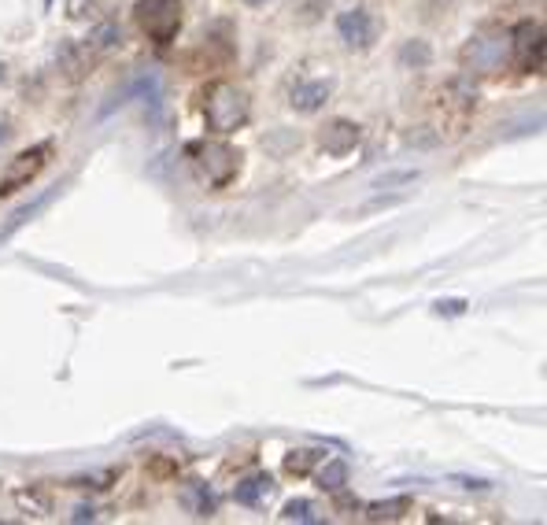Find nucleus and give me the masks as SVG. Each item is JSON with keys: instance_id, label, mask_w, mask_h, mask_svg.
Listing matches in <instances>:
<instances>
[{"instance_id": "nucleus-15", "label": "nucleus", "mask_w": 547, "mask_h": 525, "mask_svg": "<svg viewBox=\"0 0 547 525\" xmlns=\"http://www.w3.org/2000/svg\"><path fill=\"white\" fill-rule=\"evenodd\" d=\"M329 4H333V0H292V19L311 26L329 12Z\"/></svg>"}, {"instance_id": "nucleus-5", "label": "nucleus", "mask_w": 547, "mask_h": 525, "mask_svg": "<svg viewBox=\"0 0 547 525\" xmlns=\"http://www.w3.org/2000/svg\"><path fill=\"white\" fill-rule=\"evenodd\" d=\"M377 30H381V26H377L374 12H370L366 4H352V8L337 12V37H341V45L348 52L374 49Z\"/></svg>"}, {"instance_id": "nucleus-13", "label": "nucleus", "mask_w": 547, "mask_h": 525, "mask_svg": "<svg viewBox=\"0 0 547 525\" xmlns=\"http://www.w3.org/2000/svg\"><path fill=\"white\" fill-rule=\"evenodd\" d=\"M281 518H285V522L315 525V522H322L326 514H322V507H318V503H311V500H289L285 507H281Z\"/></svg>"}, {"instance_id": "nucleus-9", "label": "nucleus", "mask_w": 547, "mask_h": 525, "mask_svg": "<svg viewBox=\"0 0 547 525\" xmlns=\"http://www.w3.org/2000/svg\"><path fill=\"white\" fill-rule=\"evenodd\" d=\"M329 97H333V78H300L296 86L289 89V108L300 111V115H318L326 108Z\"/></svg>"}, {"instance_id": "nucleus-1", "label": "nucleus", "mask_w": 547, "mask_h": 525, "mask_svg": "<svg viewBox=\"0 0 547 525\" xmlns=\"http://www.w3.org/2000/svg\"><path fill=\"white\" fill-rule=\"evenodd\" d=\"M252 115V104H248V93L233 82H215L207 89L204 97V119H207V130L211 134H237Z\"/></svg>"}, {"instance_id": "nucleus-10", "label": "nucleus", "mask_w": 547, "mask_h": 525, "mask_svg": "<svg viewBox=\"0 0 547 525\" xmlns=\"http://www.w3.org/2000/svg\"><path fill=\"white\" fill-rule=\"evenodd\" d=\"M274 477L267 474V470H259V474H248L241 477L237 485H233V500L241 503V507H252V511H259V507H267L270 500H274Z\"/></svg>"}, {"instance_id": "nucleus-19", "label": "nucleus", "mask_w": 547, "mask_h": 525, "mask_svg": "<svg viewBox=\"0 0 547 525\" xmlns=\"http://www.w3.org/2000/svg\"><path fill=\"white\" fill-rule=\"evenodd\" d=\"M86 518H97V511H93V507H78V511H74V522H86Z\"/></svg>"}, {"instance_id": "nucleus-14", "label": "nucleus", "mask_w": 547, "mask_h": 525, "mask_svg": "<svg viewBox=\"0 0 547 525\" xmlns=\"http://www.w3.org/2000/svg\"><path fill=\"white\" fill-rule=\"evenodd\" d=\"M318 485L326 492H341L344 485H348V463H341V459H326V466L318 470Z\"/></svg>"}, {"instance_id": "nucleus-8", "label": "nucleus", "mask_w": 547, "mask_h": 525, "mask_svg": "<svg viewBox=\"0 0 547 525\" xmlns=\"http://www.w3.org/2000/svg\"><path fill=\"white\" fill-rule=\"evenodd\" d=\"M359 141H363V126L352 123V119H329V123L322 126V134H318L322 152L333 159L352 156L355 148H359Z\"/></svg>"}, {"instance_id": "nucleus-6", "label": "nucleus", "mask_w": 547, "mask_h": 525, "mask_svg": "<svg viewBox=\"0 0 547 525\" xmlns=\"http://www.w3.org/2000/svg\"><path fill=\"white\" fill-rule=\"evenodd\" d=\"M49 156H52L49 141H45V145L26 148V152H19V156L4 167V174H0V200H4V196H12V193H19V189H26V185L34 182L37 174L45 171Z\"/></svg>"}, {"instance_id": "nucleus-12", "label": "nucleus", "mask_w": 547, "mask_h": 525, "mask_svg": "<svg viewBox=\"0 0 547 525\" xmlns=\"http://www.w3.org/2000/svg\"><path fill=\"white\" fill-rule=\"evenodd\" d=\"M429 63H433V49H429L422 37H411V41H403L400 67H407V71H426Z\"/></svg>"}, {"instance_id": "nucleus-11", "label": "nucleus", "mask_w": 547, "mask_h": 525, "mask_svg": "<svg viewBox=\"0 0 547 525\" xmlns=\"http://www.w3.org/2000/svg\"><path fill=\"white\" fill-rule=\"evenodd\" d=\"M182 503L185 511L196 514V518H211V514L219 511V500H215V492L207 489L204 481H189L182 489Z\"/></svg>"}, {"instance_id": "nucleus-2", "label": "nucleus", "mask_w": 547, "mask_h": 525, "mask_svg": "<svg viewBox=\"0 0 547 525\" xmlns=\"http://www.w3.org/2000/svg\"><path fill=\"white\" fill-rule=\"evenodd\" d=\"M189 163L200 185L207 189H226L241 171V152L230 148L226 141H196L189 145Z\"/></svg>"}, {"instance_id": "nucleus-3", "label": "nucleus", "mask_w": 547, "mask_h": 525, "mask_svg": "<svg viewBox=\"0 0 547 525\" xmlns=\"http://www.w3.org/2000/svg\"><path fill=\"white\" fill-rule=\"evenodd\" d=\"M134 19H137V30H141L148 41L167 45V41H174L178 30H182L185 4L182 0H137Z\"/></svg>"}, {"instance_id": "nucleus-17", "label": "nucleus", "mask_w": 547, "mask_h": 525, "mask_svg": "<svg viewBox=\"0 0 547 525\" xmlns=\"http://www.w3.org/2000/svg\"><path fill=\"white\" fill-rule=\"evenodd\" d=\"M407 507H411L407 500L370 503V507H366V518H370V522H396V518H403V511H407Z\"/></svg>"}, {"instance_id": "nucleus-16", "label": "nucleus", "mask_w": 547, "mask_h": 525, "mask_svg": "<svg viewBox=\"0 0 547 525\" xmlns=\"http://www.w3.org/2000/svg\"><path fill=\"white\" fill-rule=\"evenodd\" d=\"M322 459H326V452H318V448H300V452L285 455V470L296 477H304L307 470H311L315 463H322Z\"/></svg>"}, {"instance_id": "nucleus-20", "label": "nucleus", "mask_w": 547, "mask_h": 525, "mask_svg": "<svg viewBox=\"0 0 547 525\" xmlns=\"http://www.w3.org/2000/svg\"><path fill=\"white\" fill-rule=\"evenodd\" d=\"M244 4H252V8H263V4H267V0H244Z\"/></svg>"}, {"instance_id": "nucleus-4", "label": "nucleus", "mask_w": 547, "mask_h": 525, "mask_svg": "<svg viewBox=\"0 0 547 525\" xmlns=\"http://www.w3.org/2000/svg\"><path fill=\"white\" fill-rule=\"evenodd\" d=\"M507 41H511V60L514 67L522 74H536L544 71V26L536 23V19H522V23L514 26L511 34H507Z\"/></svg>"}, {"instance_id": "nucleus-7", "label": "nucleus", "mask_w": 547, "mask_h": 525, "mask_svg": "<svg viewBox=\"0 0 547 525\" xmlns=\"http://www.w3.org/2000/svg\"><path fill=\"white\" fill-rule=\"evenodd\" d=\"M507 52H511V41H507V34H477L470 37V45L462 49V63L466 67H474V71H499L503 67V60H507Z\"/></svg>"}, {"instance_id": "nucleus-18", "label": "nucleus", "mask_w": 547, "mask_h": 525, "mask_svg": "<svg viewBox=\"0 0 547 525\" xmlns=\"http://www.w3.org/2000/svg\"><path fill=\"white\" fill-rule=\"evenodd\" d=\"M8 137H12V123H8L4 115H0V148L8 145Z\"/></svg>"}]
</instances>
